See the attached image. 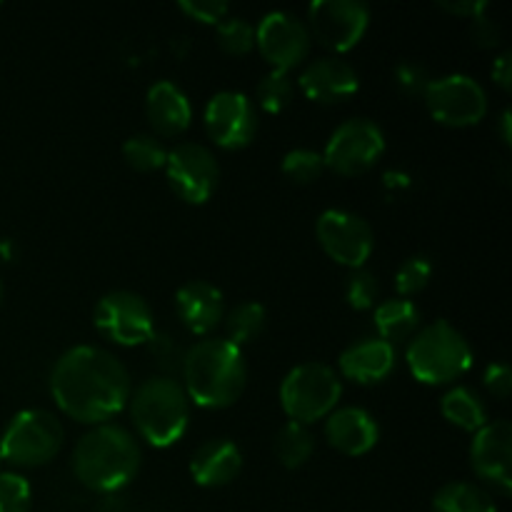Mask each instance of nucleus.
I'll return each instance as SVG.
<instances>
[{"mask_svg":"<svg viewBox=\"0 0 512 512\" xmlns=\"http://www.w3.org/2000/svg\"><path fill=\"white\" fill-rule=\"evenodd\" d=\"M163 170L173 193L188 205L208 203L218 190V158L213 150L200 143H180L168 150Z\"/></svg>","mask_w":512,"mask_h":512,"instance_id":"12","label":"nucleus"},{"mask_svg":"<svg viewBox=\"0 0 512 512\" xmlns=\"http://www.w3.org/2000/svg\"><path fill=\"white\" fill-rule=\"evenodd\" d=\"M495 83L500 85L503 90L512 88V55L510 53H500L498 58L493 60V70H490Z\"/></svg>","mask_w":512,"mask_h":512,"instance_id":"40","label":"nucleus"},{"mask_svg":"<svg viewBox=\"0 0 512 512\" xmlns=\"http://www.w3.org/2000/svg\"><path fill=\"white\" fill-rule=\"evenodd\" d=\"M383 153V128L368 118H350L333 130L320 155H323L325 170H333L343 178H355V175L368 173L383 158Z\"/></svg>","mask_w":512,"mask_h":512,"instance_id":"8","label":"nucleus"},{"mask_svg":"<svg viewBox=\"0 0 512 512\" xmlns=\"http://www.w3.org/2000/svg\"><path fill=\"white\" fill-rule=\"evenodd\" d=\"M423 100L433 120L448 128H470L488 113V93L473 75L465 73L433 78L425 88Z\"/></svg>","mask_w":512,"mask_h":512,"instance_id":"10","label":"nucleus"},{"mask_svg":"<svg viewBox=\"0 0 512 512\" xmlns=\"http://www.w3.org/2000/svg\"><path fill=\"white\" fill-rule=\"evenodd\" d=\"M225 333L233 345H238L243 350V345L253 343L260 338V333L265 330V308L255 300H245V303L233 305V310H228L223 318Z\"/></svg>","mask_w":512,"mask_h":512,"instance_id":"27","label":"nucleus"},{"mask_svg":"<svg viewBox=\"0 0 512 512\" xmlns=\"http://www.w3.org/2000/svg\"><path fill=\"white\" fill-rule=\"evenodd\" d=\"M298 88L320 105H335L353 98L360 88L358 70L340 58H315L303 68Z\"/></svg>","mask_w":512,"mask_h":512,"instance_id":"17","label":"nucleus"},{"mask_svg":"<svg viewBox=\"0 0 512 512\" xmlns=\"http://www.w3.org/2000/svg\"><path fill=\"white\" fill-rule=\"evenodd\" d=\"M178 8L188 18L198 20L203 25H220L230 13V5L225 0H180Z\"/></svg>","mask_w":512,"mask_h":512,"instance_id":"36","label":"nucleus"},{"mask_svg":"<svg viewBox=\"0 0 512 512\" xmlns=\"http://www.w3.org/2000/svg\"><path fill=\"white\" fill-rule=\"evenodd\" d=\"M343 380L328 363H300L280 383V405L293 423L313 425L328 418L340 403Z\"/></svg>","mask_w":512,"mask_h":512,"instance_id":"6","label":"nucleus"},{"mask_svg":"<svg viewBox=\"0 0 512 512\" xmlns=\"http://www.w3.org/2000/svg\"><path fill=\"white\" fill-rule=\"evenodd\" d=\"M345 300L358 313L373 310L378 303V278L365 268L350 270L348 280H345Z\"/></svg>","mask_w":512,"mask_h":512,"instance_id":"33","label":"nucleus"},{"mask_svg":"<svg viewBox=\"0 0 512 512\" xmlns=\"http://www.w3.org/2000/svg\"><path fill=\"white\" fill-rule=\"evenodd\" d=\"M440 413L450 425L465 430V433H478L488 423V410H485L480 395L463 385H455L440 398Z\"/></svg>","mask_w":512,"mask_h":512,"instance_id":"24","label":"nucleus"},{"mask_svg":"<svg viewBox=\"0 0 512 512\" xmlns=\"http://www.w3.org/2000/svg\"><path fill=\"white\" fill-rule=\"evenodd\" d=\"M470 465L475 475L500 495L512 490V425L508 420H488L470 445Z\"/></svg>","mask_w":512,"mask_h":512,"instance_id":"16","label":"nucleus"},{"mask_svg":"<svg viewBox=\"0 0 512 512\" xmlns=\"http://www.w3.org/2000/svg\"><path fill=\"white\" fill-rule=\"evenodd\" d=\"M483 383L488 388V393L498 400H508L512 390V373L505 363H493L485 368Z\"/></svg>","mask_w":512,"mask_h":512,"instance_id":"37","label":"nucleus"},{"mask_svg":"<svg viewBox=\"0 0 512 512\" xmlns=\"http://www.w3.org/2000/svg\"><path fill=\"white\" fill-rule=\"evenodd\" d=\"M183 390L198 408H230L243 395L248 365L238 345L225 338L198 340L183 355Z\"/></svg>","mask_w":512,"mask_h":512,"instance_id":"2","label":"nucleus"},{"mask_svg":"<svg viewBox=\"0 0 512 512\" xmlns=\"http://www.w3.org/2000/svg\"><path fill=\"white\" fill-rule=\"evenodd\" d=\"M168 148L155 135L138 133L123 143V160L138 173H155L165 168Z\"/></svg>","mask_w":512,"mask_h":512,"instance_id":"28","label":"nucleus"},{"mask_svg":"<svg viewBox=\"0 0 512 512\" xmlns=\"http://www.w3.org/2000/svg\"><path fill=\"white\" fill-rule=\"evenodd\" d=\"M385 185H388V188H408L410 178L403 173H388L385 175Z\"/></svg>","mask_w":512,"mask_h":512,"instance_id":"42","label":"nucleus"},{"mask_svg":"<svg viewBox=\"0 0 512 512\" xmlns=\"http://www.w3.org/2000/svg\"><path fill=\"white\" fill-rule=\"evenodd\" d=\"M325 440L338 453L360 458L378 445L380 425L365 408H335L325 418Z\"/></svg>","mask_w":512,"mask_h":512,"instance_id":"18","label":"nucleus"},{"mask_svg":"<svg viewBox=\"0 0 512 512\" xmlns=\"http://www.w3.org/2000/svg\"><path fill=\"white\" fill-rule=\"evenodd\" d=\"M473 348L448 320H433L420 328L405 348V363L423 385H448L473 368Z\"/></svg>","mask_w":512,"mask_h":512,"instance_id":"5","label":"nucleus"},{"mask_svg":"<svg viewBox=\"0 0 512 512\" xmlns=\"http://www.w3.org/2000/svg\"><path fill=\"white\" fill-rule=\"evenodd\" d=\"M293 80H290V73H283V70H270L268 75H263L255 88V98H258V105L265 110V113H283L285 108L293 100Z\"/></svg>","mask_w":512,"mask_h":512,"instance_id":"29","label":"nucleus"},{"mask_svg":"<svg viewBox=\"0 0 512 512\" xmlns=\"http://www.w3.org/2000/svg\"><path fill=\"white\" fill-rule=\"evenodd\" d=\"M218 45L228 55H248L255 48V28L240 15H228L220 25H215Z\"/></svg>","mask_w":512,"mask_h":512,"instance_id":"31","label":"nucleus"},{"mask_svg":"<svg viewBox=\"0 0 512 512\" xmlns=\"http://www.w3.org/2000/svg\"><path fill=\"white\" fill-rule=\"evenodd\" d=\"M398 363V353L380 338H363L350 343L338 358V375L358 385H378Z\"/></svg>","mask_w":512,"mask_h":512,"instance_id":"19","label":"nucleus"},{"mask_svg":"<svg viewBox=\"0 0 512 512\" xmlns=\"http://www.w3.org/2000/svg\"><path fill=\"white\" fill-rule=\"evenodd\" d=\"M175 313L193 335H210L225 318V298L220 288L205 280H190L175 293Z\"/></svg>","mask_w":512,"mask_h":512,"instance_id":"20","label":"nucleus"},{"mask_svg":"<svg viewBox=\"0 0 512 512\" xmlns=\"http://www.w3.org/2000/svg\"><path fill=\"white\" fill-rule=\"evenodd\" d=\"M0 300H3V285H0Z\"/></svg>","mask_w":512,"mask_h":512,"instance_id":"43","label":"nucleus"},{"mask_svg":"<svg viewBox=\"0 0 512 512\" xmlns=\"http://www.w3.org/2000/svg\"><path fill=\"white\" fill-rule=\"evenodd\" d=\"M273 450H275V458L280 460L283 468L298 470L303 468V465L310 460V455L315 453V438L308 430V425H300V423H293V420H288V423L278 430V435H275Z\"/></svg>","mask_w":512,"mask_h":512,"instance_id":"25","label":"nucleus"},{"mask_svg":"<svg viewBox=\"0 0 512 512\" xmlns=\"http://www.w3.org/2000/svg\"><path fill=\"white\" fill-rule=\"evenodd\" d=\"M145 115H148L155 133L175 138L190 128L193 105L178 85L170 83V80H158V83L150 85L148 95H145Z\"/></svg>","mask_w":512,"mask_h":512,"instance_id":"22","label":"nucleus"},{"mask_svg":"<svg viewBox=\"0 0 512 512\" xmlns=\"http://www.w3.org/2000/svg\"><path fill=\"white\" fill-rule=\"evenodd\" d=\"M285 178L295 185H310L315 180H320V175L325 173L323 155L318 150L310 148H295L290 153L283 155V163H280Z\"/></svg>","mask_w":512,"mask_h":512,"instance_id":"30","label":"nucleus"},{"mask_svg":"<svg viewBox=\"0 0 512 512\" xmlns=\"http://www.w3.org/2000/svg\"><path fill=\"white\" fill-rule=\"evenodd\" d=\"M500 140H503V145H512V113L510 108H505L503 113H500Z\"/></svg>","mask_w":512,"mask_h":512,"instance_id":"41","label":"nucleus"},{"mask_svg":"<svg viewBox=\"0 0 512 512\" xmlns=\"http://www.w3.org/2000/svg\"><path fill=\"white\" fill-rule=\"evenodd\" d=\"M438 8L450 15H458V18L473 20L488 13L490 3L488 0H438Z\"/></svg>","mask_w":512,"mask_h":512,"instance_id":"39","label":"nucleus"},{"mask_svg":"<svg viewBox=\"0 0 512 512\" xmlns=\"http://www.w3.org/2000/svg\"><path fill=\"white\" fill-rule=\"evenodd\" d=\"M433 512H498L495 500L473 483H448L435 493Z\"/></svg>","mask_w":512,"mask_h":512,"instance_id":"26","label":"nucleus"},{"mask_svg":"<svg viewBox=\"0 0 512 512\" xmlns=\"http://www.w3.org/2000/svg\"><path fill=\"white\" fill-rule=\"evenodd\" d=\"M93 323L110 343L135 348L155 338V315L143 295L133 290H110L98 300Z\"/></svg>","mask_w":512,"mask_h":512,"instance_id":"9","label":"nucleus"},{"mask_svg":"<svg viewBox=\"0 0 512 512\" xmlns=\"http://www.w3.org/2000/svg\"><path fill=\"white\" fill-rule=\"evenodd\" d=\"M315 238L328 258L350 270L365 268L375 250V233L368 220L343 208H330L318 215Z\"/></svg>","mask_w":512,"mask_h":512,"instance_id":"11","label":"nucleus"},{"mask_svg":"<svg viewBox=\"0 0 512 512\" xmlns=\"http://www.w3.org/2000/svg\"><path fill=\"white\" fill-rule=\"evenodd\" d=\"M63 425L48 410H20L0 435V460L13 468H40L63 448Z\"/></svg>","mask_w":512,"mask_h":512,"instance_id":"7","label":"nucleus"},{"mask_svg":"<svg viewBox=\"0 0 512 512\" xmlns=\"http://www.w3.org/2000/svg\"><path fill=\"white\" fill-rule=\"evenodd\" d=\"M205 130L218 148L243 150L258 133V113L253 100L240 90H218L203 113Z\"/></svg>","mask_w":512,"mask_h":512,"instance_id":"15","label":"nucleus"},{"mask_svg":"<svg viewBox=\"0 0 512 512\" xmlns=\"http://www.w3.org/2000/svg\"><path fill=\"white\" fill-rule=\"evenodd\" d=\"M243 470V453L228 438L205 440L190 458V475L200 488H225Z\"/></svg>","mask_w":512,"mask_h":512,"instance_id":"21","label":"nucleus"},{"mask_svg":"<svg viewBox=\"0 0 512 512\" xmlns=\"http://www.w3.org/2000/svg\"><path fill=\"white\" fill-rule=\"evenodd\" d=\"M128 368L95 345H75L50 370V395L68 418L83 425H105L128 408Z\"/></svg>","mask_w":512,"mask_h":512,"instance_id":"1","label":"nucleus"},{"mask_svg":"<svg viewBox=\"0 0 512 512\" xmlns=\"http://www.w3.org/2000/svg\"><path fill=\"white\" fill-rule=\"evenodd\" d=\"M430 80L433 78L428 75V70L420 63H415V60H403V63L395 65V85L400 88V93L423 98Z\"/></svg>","mask_w":512,"mask_h":512,"instance_id":"35","label":"nucleus"},{"mask_svg":"<svg viewBox=\"0 0 512 512\" xmlns=\"http://www.w3.org/2000/svg\"><path fill=\"white\" fill-rule=\"evenodd\" d=\"M33 488L20 473H0V512H30Z\"/></svg>","mask_w":512,"mask_h":512,"instance_id":"34","label":"nucleus"},{"mask_svg":"<svg viewBox=\"0 0 512 512\" xmlns=\"http://www.w3.org/2000/svg\"><path fill=\"white\" fill-rule=\"evenodd\" d=\"M130 418L140 438L153 448H173L190 423V400L170 375H153L130 393Z\"/></svg>","mask_w":512,"mask_h":512,"instance_id":"4","label":"nucleus"},{"mask_svg":"<svg viewBox=\"0 0 512 512\" xmlns=\"http://www.w3.org/2000/svg\"><path fill=\"white\" fill-rule=\"evenodd\" d=\"M0 465H3V460H0ZM0 473H3V470H0Z\"/></svg>","mask_w":512,"mask_h":512,"instance_id":"44","label":"nucleus"},{"mask_svg":"<svg viewBox=\"0 0 512 512\" xmlns=\"http://www.w3.org/2000/svg\"><path fill=\"white\" fill-rule=\"evenodd\" d=\"M470 38L480 48H498L500 45V25L493 18H488V13L480 15V18L470 20Z\"/></svg>","mask_w":512,"mask_h":512,"instance_id":"38","label":"nucleus"},{"mask_svg":"<svg viewBox=\"0 0 512 512\" xmlns=\"http://www.w3.org/2000/svg\"><path fill=\"white\" fill-rule=\"evenodd\" d=\"M310 45H313V38H310L305 20L288 10L265 13L255 25V48L273 70L290 73L293 68H298L310 55Z\"/></svg>","mask_w":512,"mask_h":512,"instance_id":"14","label":"nucleus"},{"mask_svg":"<svg viewBox=\"0 0 512 512\" xmlns=\"http://www.w3.org/2000/svg\"><path fill=\"white\" fill-rule=\"evenodd\" d=\"M143 453L130 430L120 425H95L75 443L70 468L78 483L93 493H118L138 475Z\"/></svg>","mask_w":512,"mask_h":512,"instance_id":"3","label":"nucleus"},{"mask_svg":"<svg viewBox=\"0 0 512 512\" xmlns=\"http://www.w3.org/2000/svg\"><path fill=\"white\" fill-rule=\"evenodd\" d=\"M310 38L333 53H348L370 25L368 5L360 0H315L308 8Z\"/></svg>","mask_w":512,"mask_h":512,"instance_id":"13","label":"nucleus"},{"mask_svg":"<svg viewBox=\"0 0 512 512\" xmlns=\"http://www.w3.org/2000/svg\"><path fill=\"white\" fill-rule=\"evenodd\" d=\"M373 323L378 330V338L395 348V343H405L420 330V310L413 300L390 298L375 305Z\"/></svg>","mask_w":512,"mask_h":512,"instance_id":"23","label":"nucleus"},{"mask_svg":"<svg viewBox=\"0 0 512 512\" xmlns=\"http://www.w3.org/2000/svg\"><path fill=\"white\" fill-rule=\"evenodd\" d=\"M430 275H433V263L425 255H413V258L405 260L403 265L395 273V290H398L400 298H413L420 290H425V285L430 283Z\"/></svg>","mask_w":512,"mask_h":512,"instance_id":"32","label":"nucleus"}]
</instances>
